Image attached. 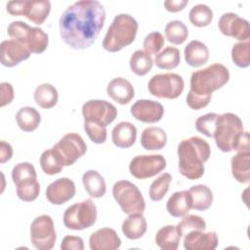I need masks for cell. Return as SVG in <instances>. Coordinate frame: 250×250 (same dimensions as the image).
Segmentation results:
<instances>
[{"label": "cell", "mask_w": 250, "mask_h": 250, "mask_svg": "<svg viewBox=\"0 0 250 250\" xmlns=\"http://www.w3.org/2000/svg\"><path fill=\"white\" fill-rule=\"evenodd\" d=\"M105 21V10L96 0H81L68 6L59 21L60 35L72 49L83 50L96 41Z\"/></svg>", "instance_id": "cell-1"}, {"label": "cell", "mask_w": 250, "mask_h": 250, "mask_svg": "<svg viewBox=\"0 0 250 250\" xmlns=\"http://www.w3.org/2000/svg\"><path fill=\"white\" fill-rule=\"evenodd\" d=\"M229 80V71L222 63H213L203 69L193 71L190 76V88L187 95L188 105L199 110L211 101L212 93Z\"/></svg>", "instance_id": "cell-2"}, {"label": "cell", "mask_w": 250, "mask_h": 250, "mask_svg": "<svg viewBox=\"0 0 250 250\" xmlns=\"http://www.w3.org/2000/svg\"><path fill=\"white\" fill-rule=\"evenodd\" d=\"M179 171L188 180L200 179L204 174V163L211 155L209 144L200 137L193 136L180 142L177 150Z\"/></svg>", "instance_id": "cell-3"}, {"label": "cell", "mask_w": 250, "mask_h": 250, "mask_svg": "<svg viewBox=\"0 0 250 250\" xmlns=\"http://www.w3.org/2000/svg\"><path fill=\"white\" fill-rule=\"evenodd\" d=\"M213 138L223 152L250 151L249 133L243 131V123L234 113L227 112L218 116Z\"/></svg>", "instance_id": "cell-4"}, {"label": "cell", "mask_w": 250, "mask_h": 250, "mask_svg": "<svg viewBox=\"0 0 250 250\" xmlns=\"http://www.w3.org/2000/svg\"><path fill=\"white\" fill-rule=\"evenodd\" d=\"M139 28L138 21L128 14H119L114 17L103 40V48L110 53L122 50L132 44Z\"/></svg>", "instance_id": "cell-5"}, {"label": "cell", "mask_w": 250, "mask_h": 250, "mask_svg": "<svg viewBox=\"0 0 250 250\" xmlns=\"http://www.w3.org/2000/svg\"><path fill=\"white\" fill-rule=\"evenodd\" d=\"M8 35L21 44H23L31 53H43L49 44L48 34L40 27H31L27 23L15 21L7 28Z\"/></svg>", "instance_id": "cell-6"}, {"label": "cell", "mask_w": 250, "mask_h": 250, "mask_svg": "<svg viewBox=\"0 0 250 250\" xmlns=\"http://www.w3.org/2000/svg\"><path fill=\"white\" fill-rule=\"evenodd\" d=\"M112 195L120 206L121 210L127 214H143L146 209V201L139 188L133 183L121 180L112 187Z\"/></svg>", "instance_id": "cell-7"}, {"label": "cell", "mask_w": 250, "mask_h": 250, "mask_svg": "<svg viewBox=\"0 0 250 250\" xmlns=\"http://www.w3.org/2000/svg\"><path fill=\"white\" fill-rule=\"evenodd\" d=\"M97 221V207L92 199L76 202L67 207L63 213L65 228L82 230L92 227Z\"/></svg>", "instance_id": "cell-8"}, {"label": "cell", "mask_w": 250, "mask_h": 250, "mask_svg": "<svg viewBox=\"0 0 250 250\" xmlns=\"http://www.w3.org/2000/svg\"><path fill=\"white\" fill-rule=\"evenodd\" d=\"M185 82L177 73H160L152 76L147 84L148 92L159 99L174 100L181 96Z\"/></svg>", "instance_id": "cell-9"}, {"label": "cell", "mask_w": 250, "mask_h": 250, "mask_svg": "<svg viewBox=\"0 0 250 250\" xmlns=\"http://www.w3.org/2000/svg\"><path fill=\"white\" fill-rule=\"evenodd\" d=\"M52 150L62 166H70L86 153L87 146L79 134L67 133L52 147Z\"/></svg>", "instance_id": "cell-10"}, {"label": "cell", "mask_w": 250, "mask_h": 250, "mask_svg": "<svg viewBox=\"0 0 250 250\" xmlns=\"http://www.w3.org/2000/svg\"><path fill=\"white\" fill-rule=\"evenodd\" d=\"M57 233L53 219L49 215L36 217L30 225V240L38 250H51L56 242Z\"/></svg>", "instance_id": "cell-11"}, {"label": "cell", "mask_w": 250, "mask_h": 250, "mask_svg": "<svg viewBox=\"0 0 250 250\" xmlns=\"http://www.w3.org/2000/svg\"><path fill=\"white\" fill-rule=\"evenodd\" d=\"M84 121L106 127L117 116L116 107L104 100H90L82 105Z\"/></svg>", "instance_id": "cell-12"}, {"label": "cell", "mask_w": 250, "mask_h": 250, "mask_svg": "<svg viewBox=\"0 0 250 250\" xmlns=\"http://www.w3.org/2000/svg\"><path fill=\"white\" fill-rule=\"evenodd\" d=\"M166 168V159L161 154H143L135 156L130 164L129 171L137 179L151 178Z\"/></svg>", "instance_id": "cell-13"}, {"label": "cell", "mask_w": 250, "mask_h": 250, "mask_svg": "<svg viewBox=\"0 0 250 250\" xmlns=\"http://www.w3.org/2000/svg\"><path fill=\"white\" fill-rule=\"evenodd\" d=\"M218 26L220 31L239 41H246L250 38V27L247 20L240 18L234 13H225L221 16Z\"/></svg>", "instance_id": "cell-14"}, {"label": "cell", "mask_w": 250, "mask_h": 250, "mask_svg": "<svg viewBox=\"0 0 250 250\" xmlns=\"http://www.w3.org/2000/svg\"><path fill=\"white\" fill-rule=\"evenodd\" d=\"M131 114L137 120L144 123H155L161 120L164 114L163 105L151 100H138L130 109Z\"/></svg>", "instance_id": "cell-15"}, {"label": "cell", "mask_w": 250, "mask_h": 250, "mask_svg": "<svg viewBox=\"0 0 250 250\" xmlns=\"http://www.w3.org/2000/svg\"><path fill=\"white\" fill-rule=\"evenodd\" d=\"M31 52L21 42L10 39L4 40L0 44L1 63L7 67L18 65L22 61L30 57Z\"/></svg>", "instance_id": "cell-16"}, {"label": "cell", "mask_w": 250, "mask_h": 250, "mask_svg": "<svg viewBox=\"0 0 250 250\" xmlns=\"http://www.w3.org/2000/svg\"><path fill=\"white\" fill-rule=\"evenodd\" d=\"M75 185L68 178H60L46 188V198L54 205H62L75 195Z\"/></svg>", "instance_id": "cell-17"}, {"label": "cell", "mask_w": 250, "mask_h": 250, "mask_svg": "<svg viewBox=\"0 0 250 250\" xmlns=\"http://www.w3.org/2000/svg\"><path fill=\"white\" fill-rule=\"evenodd\" d=\"M218 242V235L215 231L191 230L184 237V247L187 250H214Z\"/></svg>", "instance_id": "cell-18"}, {"label": "cell", "mask_w": 250, "mask_h": 250, "mask_svg": "<svg viewBox=\"0 0 250 250\" xmlns=\"http://www.w3.org/2000/svg\"><path fill=\"white\" fill-rule=\"evenodd\" d=\"M120 245V237L110 228L99 229L89 237V246L92 250H116Z\"/></svg>", "instance_id": "cell-19"}, {"label": "cell", "mask_w": 250, "mask_h": 250, "mask_svg": "<svg viewBox=\"0 0 250 250\" xmlns=\"http://www.w3.org/2000/svg\"><path fill=\"white\" fill-rule=\"evenodd\" d=\"M108 97L120 104H126L135 96V90L130 81L123 77H116L109 81L106 87Z\"/></svg>", "instance_id": "cell-20"}, {"label": "cell", "mask_w": 250, "mask_h": 250, "mask_svg": "<svg viewBox=\"0 0 250 250\" xmlns=\"http://www.w3.org/2000/svg\"><path fill=\"white\" fill-rule=\"evenodd\" d=\"M51 11V2L48 0L22 1V16L35 24H42Z\"/></svg>", "instance_id": "cell-21"}, {"label": "cell", "mask_w": 250, "mask_h": 250, "mask_svg": "<svg viewBox=\"0 0 250 250\" xmlns=\"http://www.w3.org/2000/svg\"><path fill=\"white\" fill-rule=\"evenodd\" d=\"M192 199L188 190H181L174 192L166 203L167 212L175 218L186 216L191 209Z\"/></svg>", "instance_id": "cell-22"}, {"label": "cell", "mask_w": 250, "mask_h": 250, "mask_svg": "<svg viewBox=\"0 0 250 250\" xmlns=\"http://www.w3.org/2000/svg\"><path fill=\"white\" fill-rule=\"evenodd\" d=\"M137 139V128L131 122H119L111 132L112 143L120 148L132 146Z\"/></svg>", "instance_id": "cell-23"}, {"label": "cell", "mask_w": 250, "mask_h": 250, "mask_svg": "<svg viewBox=\"0 0 250 250\" xmlns=\"http://www.w3.org/2000/svg\"><path fill=\"white\" fill-rule=\"evenodd\" d=\"M186 62L191 67H199L207 62L209 59V49L201 41H190L184 50Z\"/></svg>", "instance_id": "cell-24"}, {"label": "cell", "mask_w": 250, "mask_h": 250, "mask_svg": "<svg viewBox=\"0 0 250 250\" xmlns=\"http://www.w3.org/2000/svg\"><path fill=\"white\" fill-rule=\"evenodd\" d=\"M167 143V135L160 127H147L141 135V145L146 150L162 149Z\"/></svg>", "instance_id": "cell-25"}, {"label": "cell", "mask_w": 250, "mask_h": 250, "mask_svg": "<svg viewBox=\"0 0 250 250\" xmlns=\"http://www.w3.org/2000/svg\"><path fill=\"white\" fill-rule=\"evenodd\" d=\"M230 165L233 178L241 184H248L250 181V151H238L232 156Z\"/></svg>", "instance_id": "cell-26"}, {"label": "cell", "mask_w": 250, "mask_h": 250, "mask_svg": "<svg viewBox=\"0 0 250 250\" xmlns=\"http://www.w3.org/2000/svg\"><path fill=\"white\" fill-rule=\"evenodd\" d=\"M82 183L85 190L91 197H103L106 191V185L104 177L96 170H88L82 176Z\"/></svg>", "instance_id": "cell-27"}, {"label": "cell", "mask_w": 250, "mask_h": 250, "mask_svg": "<svg viewBox=\"0 0 250 250\" xmlns=\"http://www.w3.org/2000/svg\"><path fill=\"white\" fill-rule=\"evenodd\" d=\"M122 232L129 239H139L144 236L147 229L146 220L143 214L129 215L122 223Z\"/></svg>", "instance_id": "cell-28"}, {"label": "cell", "mask_w": 250, "mask_h": 250, "mask_svg": "<svg viewBox=\"0 0 250 250\" xmlns=\"http://www.w3.org/2000/svg\"><path fill=\"white\" fill-rule=\"evenodd\" d=\"M181 236L176 226L168 225L158 229L155 235V243L162 250H177Z\"/></svg>", "instance_id": "cell-29"}, {"label": "cell", "mask_w": 250, "mask_h": 250, "mask_svg": "<svg viewBox=\"0 0 250 250\" xmlns=\"http://www.w3.org/2000/svg\"><path fill=\"white\" fill-rule=\"evenodd\" d=\"M16 121L23 132H32L39 126L41 115L34 107L23 106L17 112Z\"/></svg>", "instance_id": "cell-30"}, {"label": "cell", "mask_w": 250, "mask_h": 250, "mask_svg": "<svg viewBox=\"0 0 250 250\" xmlns=\"http://www.w3.org/2000/svg\"><path fill=\"white\" fill-rule=\"evenodd\" d=\"M188 191L191 194V208L197 211H205L213 203V192L206 185L192 186Z\"/></svg>", "instance_id": "cell-31"}, {"label": "cell", "mask_w": 250, "mask_h": 250, "mask_svg": "<svg viewBox=\"0 0 250 250\" xmlns=\"http://www.w3.org/2000/svg\"><path fill=\"white\" fill-rule=\"evenodd\" d=\"M33 98L35 103L42 108L48 109L54 107L59 100L57 89L49 83H43L36 87Z\"/></svg>", "instance_id": "cell-32"}, {"label": "cell", "mask_w": 250, "mask_h": 250, "mask_svg": "<svg viewBox=\"0 0 250 250\" xmlns=\"http://www.w3.org/2000/svg\"><path fill=\"white\" fill-rule=\"evenodd\" d=\"M130 68L138 76H144L148 73L153 64V61L150 55L143 50L135 51L130 58Z\"/></svg>", "instance_id": "cell-33"}, {"label": "cell", "mask_w": 250, "mask_h": 250, "mask_svg": "<svg viewBox=\"0 0 250 250\" xmlns=\"http://www.w3.org/2000/svg\"><path fill=\"white\" fill-rule=\"evenodd\" d=\"M180 62V51L179 49L172 46H167L166 48H164V50L158 53L154 59V63L157 67L167 70L177 67Z\"/></svg>", "instance_id": "cell-34"}, {"label": "cell", "mask_w": 250, "mask_h": 250, "mask_svg": "<svg viewBox=\"0 0 250 250\" xmlns=\"http://www.w3.org/2000/svg\"><path fill=\"white\" fill-rule=\"evenodd\" d=\"M18 197L25 202H31L35 200L40 192V185L37 179L28 178L20 181L16 184Z\"/></svg>", "instance_id": "cell-35"}, {"label": "cell", "mask_w": 250, "mask_h": 250, "mask_svg": "<svg viewBox=\"0 0 250 250\" xmlns=\"http://www.w3.org/2000/svg\"><path fill=\"white\" fill-rule=\"evenodd\" d=\"M165 36L170 43L174 45H180L187 40L188 36V30L183 21L175 20L169 21L166 24Z\"/></svg>", "instance_id": "cell-36"}, {"label": "cell", "mask_w": 250, "mask_h": 250, "mask_svg": "<svg viewBox=\"0 0 250 250\" xmlns=\"http://www.w3.org/2000/svg\"><path fill=\"white\" fill-rule=\"evenodd\" d=\"M188 19L191 24L194 26H207L213 20V12L211 8L205 4H197L190 9Z\"/></svg>", "instance_id": "cell-37"}, {"label": "cell", "mask_w": 250, "mask_h": 250, "mask_svg": "<svg viewBox=\"0 0 250 250\" xmlns=\"http://www.w3.org/2000/svg\"><path fill=\"white\" fill-rule=\"evenodd\" d=\"M172 181V176L169 173H163L161 174L156 180H154L148 190L149 198L152 201H160L167 191L169 190V186Z\"/></svg>", "instance_id": "cell-38"}, {"label": "cell", "mask_w": 250, "mask_h": 250, "mask_svg": "<svg viewBox=\"0 0 250 250\" xmlns=\"http://www.w3.org/2000/svg\"><path fill=\"white\" fill-rule=\"evenodd\" d=\"M231 60L235 65L241 68L250 64V41H240L235 43L231 49Z\"/></svg>", "instance_id": "cell-39"}, {"label": "cell", "mask_w": 250, "mask_h": 250, "mask_svg": "<svg viewBox=\"0 0 250 250\" xmlns=\"http://www.w3.org/2000/svg\"><path fill=\"white\" fill-rule=\"evenodd\" d=\"M177 231L180 236H185L191 230H205L206 222L200 216L197 215H186L182 221L176 226Z\"/></svg>", "instance_id": "cell-40"}, {"label": "cell", "mask_w": 250, "mask_h": 250, "mask_svg": "<svg viewBox=\"0 0 250 250\" xmlns=\"http://www.w3.org/2000/svg\"><path fill=\"white\" fill-rule=\"evenodd\" d=\"M39 163L43 172L47 175H56L61 173L63 166L61 164L54 151L51 149H47L42 152Z\"/></svg>", "instance_id": "cell-41"}, {"label": "cell", "mask_w": 250, "mask_h": 250, "mask_svg": "<svg viewBox=\"0 0 250 250\" xmlns=\"http://www.w3.org/2000/svg\"><path fill=\"white\" fill-rule=\"evenodd\" d=\"M218 116H219V114H217L215 112H209V113H206V114L198 117L195 121L196 130L199 133L205 135L206 137L212 138L213 134H214L215 125H216Z\"/></svg>", "instance_id": "cell-42"}, {"label": "cell", "mask_w": 250, "mask_h": 250, "mask_svg": "<svg viewBox=\"0 0 250 250\" xmlns=\"http://www.w3.org/2000/svg\"><path fill=\"white\" fill-rule=\"evenodd\" d=\"M164 36L158 31H152L145 37L143 46L146 53H147L148 55L156 56L164 46Z\"/></svg>", "instance_id": "cell-43"}, {"label": "cell", "mask_w": 250, "mask_h": 250, "mask_svg": "<svg viewBox=\"0 0 250 250\" xmlns=\"http://www.w3.org/2000/svg\"><path fill=\"white\" fill-rule=\"evenodd\" d=\"M28 178L37 179V174L32 164L29 162H21L14 166L12 170V180L15 185L20 181Z\"/></svg>", "instance_id": "cell-44"}, {"label": "cell", "mask_w": 250, "mask_h": 250, "mask_svg": "<svg viewBox=\"0 0 250 250\" xmlns=\"http://www.w3.org/2000/svg\"><path fill=\"white\" fill-rule=\"evenodd\" d=\"M84 130L90 140L95 144H104L106 141V127L84 121Z\"/></svg>", "instance_id": "cell-45"}, {"label": "cell", "mask_w": 250, "mask_h": 250, "mask_svg": "<svg viewBox=\"0 0 250 250\" xmlns=\"http://www.w3.org/2000/svg\"><path fill=\"white\" fill-rule=\"evenodd\" d=\"M62 250H83L84 249V241L79 236L74 235H66L62 238L61 243Z\"/></svg>", "instance_id": "cell-46"}, {"label": "cell", "mask_w": 250, "mask_h": 250, "mask_svg": "<svg viewBox=\"0 0 250 250\" xmlns=\"http://www.w3.org/2000/svg\"><path fill=\"white\" fill-rule=\"evenodd\" d=\"M1 89V106H5L6 104H9L12 103L14 99V88L13 86L8 82H2L0 84Z\"/></svg>", "instance_id": "cell-47"}, {"label": "cell", "mask_w": 250, "mask_h": 250, "mask_svg": "<svg viewBox=\"0 0 250 250\" xmlns=\"http://www.w3.org/2000/svg\"><path fill=\"white\" fill-rule=\"evenodd\" d=\"M188 3V0H169L164 2V7L168 12L177 13L184 10Z\"/></svg>", "instance_id": "cell-48"}, {"label": "cell", "mask_w": 250, "mask_h": 250, "mask_svg": "<svg viewBox=\"0 0 250 250\" xmlns=\"http://www.w3.org/2000/svg\"><path fill=\"white\" fill-rule=\"evenodd\" d=\"M13 148L10 144L5 141H1L0 143V162L5 163L12 158Z\"/></svg>", "instance_id": "cell-49"}]
</instances>
